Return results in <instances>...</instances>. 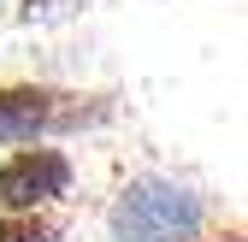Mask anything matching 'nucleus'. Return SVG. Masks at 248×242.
<instances>
[{"label": "nucleus", "instance_id": "nucleus-4", "mask_svg": "<svg viewBox=\"0 0 248 242\" xmlns=\"http://www.w3.org/2000/svg\"><path fill=\"white\" fill-rule=\"evenodd\" d=\"M59 230L47 219H36V207H24V213H6L0 219V242H53Z\"/></svg>", "mask_w": 248, "mask_h": 242}, {"label": "nucleus", "instance_id": "nucleus-3", "mask_svg": "<svg viewBox=\"0 0 248 242\" xmlns=\"http://www.w3.org/2000/svg\"><path fill=\"white\" fill-rule=\"evenodd\" d=\"M83 118L77 95H59V89H42V83H0V142H36L42 130L53 124H71Z\"/></svg>", "mask_w": 248, "mask_h": 242}, {"label": "nucleus", "instance_id": "nucleus-1", "mask_svg": "<svg viewBox=\"0 0 248 242\" xmlns=\"http://www.w3.org/2000/svg\"><path fill=\"white\" fill-rule=\"evenodd\" d=\"M112 242H195L201 236V201L166 177H136L112 201Z\"/></svg>", "mask_w": 248, "mask_h": 242}, {"label": "nucleus", "instance_id": "nucleus-2", "mask_svg": "<svg viewBox=\"0 0 248 242\" xmlns=\"http://www.w3.org/2000/svg\"><path fill=\"white\" fill-rule=\"evenodd\" d=\"M71 189V160L59 148H12V160L0 166V207L24 213V207H47Z\"/></svg>", "mask_w": 248, "mask_h": 242}]
</instances>
